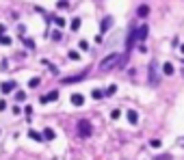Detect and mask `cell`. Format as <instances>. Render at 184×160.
<instances>
[{
	"instance_id": "1",
	"label": "cell",
	"mask_w": 184,
	"mask_h": 160,
	"mask_svg": "<svg viewBox=\"0 0 184 160\" xmlns=\"http://www.w3.org/2000/svg\"><path fill=\"white\" fill-rule=\"evenodd\" d=\"M119 61H121V54L119 52H110L108 56H104L100 61V69L102 72H110V69H115V67L119 65Z\"/></svg>"
},
{
	"instance_id": "2",
	"label": "cell",
	"mask_w": 184,
	"mask_h": 160,
	"mask_svg": "<svg viewBox=\"0 0 184 160\" xmlns=\"http://www.w3.org/2000/svg\"><path fill=\"white\" fill-rule=\"evenodd\" d=\"M76 128H78V134L82 136V139H89V136L93 134V128H91V123H89L87 119H80Z\"/></svg>"
},
{
	"instance_id": "3",
	"label": "cell",
	"mask_w": 184,
	"mask_h": 160,
	"mask_svg": "<svg viewBox=\"0 0 184 160\" xmlns=\"http://www.w3.org/2000/svg\"><path fill=\"white\" fill-rule=\"evenodd\" d=\"M132 33H134V39H136V41H139V43H143V41L147 39V33H150V28H147V24H141L139 28H134Z\"/></svg>"
},
{
	"instance_id": "4",
	"label": "cell",
	"mask_w": 184,
	"mask_h": 160,
	"mask_svg": "<svg viewBox=\"0 0 184 160\" xmlns=\"http://www.w3.org/2000/svg\"><path fill=\"white\" fill-rule=\"evenodd\" d=\"M56 100H59V91H50V93L39 98V104H48V102H56Z\"/></svg>"
},
{
	"instance_id": "5",
	"label": "cell",
	"mask_w": 184,
	"mask_h": 160,
	"mask_svg": "<svg viewBox=\"0 0 184 160\" xmlns=\"http://www.w3.org/2000/svg\"><path fill=\"white\" fill-rule=\"evenodd\" d=\"M87 78V72H82V74H78V76H67V78H63L61 82L63 84H72V82H80V80H85Z\"/></svg>"
},
{
	"instance_id": "6",
	"label": "cell",
	"mask_w": 184,
	"mask_h": 160,
	"mask_svg": "<svg viewBox=\"0 0 184 160\" xmlns=\"http://www.w3.org/2000/svg\"><path fill=\"white\" fill-rule=\"evenodd\" d=\"M126 117H128V121H130L132 126H136V123H139V112H136L134 108H130V110H126Z\"/></svg>"
},
{
	"instance_id": "7",
	"label": "cell",
	"mask_w": 184,
	"mask_h": 160,
	"mask_svg": "<svg viewBox=\"0 0 184 160\" xmlns=\"http://www.w3.org/2000/svg\"><path fill=\"white\" fill-rule=\"evenodd\" d=\"M15 82L13 80H7V82H2V84H0V91H2V93H11V91H15Z\"/></svg>"
},
{
	"instance_id": "8",
	"label": "cell",
	"mask_w": 184,
	"mask_h": 160,
	"mask_svg": "<svg viewBox=\"0 0 184 160\" xmlns=\"http://www.w3.org/2000/svg\"><path fill=\"white\" fill-rule=\"evenodd\" d=\"M70 102H72L74 106H82V104H85V95H82V93H72V95H70Z\"/></svg>"
},
{
	"instance_id": "9",
	"label": "cell",
	"mask_w": 184,
	"mask_h": 160,
	"mask_svg": "<svg viewBox=\"0 0 184 160\" xmlns=\"http://www.w3.org/2000/svg\"><path fill=\"white\" fill-rule=\"evenodd\" d=\"M156 67H158L156 63H152V65H150V84H152V87H156V84H158V78H156Z\"/></svg>"
},
{
	"instance_id": "10",
	"label": "cell",
	"mask_w": 184,
	"mask_h": 160,
	"mask_svg": "<svg viewBox=\"0 0 184 160\" xmlns=\"http://www.w3.org/2000/svg\"><path fill=\"white\" fill-rule=\"evenodd\" d=\"M113 22H115V20H113L110 15H106V17L102 20V24H100V30H102V33H106V30H108V28L113 26Z\"/></svg>"
},
{
	"instance_id": "11",
	"label": "cell",
	"mask_w": 184,
	"mask_h": 160,
	"mask_svg": "<svg viewBox=\"0 0 184 160\" xmlns=\"http://www.w3.org/2000/svg\"><path fill=\"white\" fill-rule=\"evenodd\" d=\"M41 134H43V141H54V139H56V134H54V130H52V128H45Z\"/></svg>"
},
{
	"instance_id": "12",
	"label": "cell",
	"mask_w": 184,
	"mask_h": 160,
	"mask_svg": "<svg viewBox=\"0 0 184 160\" xmlns=\"http://www.w3.org/2000/svg\"><path fill=\"white\" fill-rule=\"evenodd\" d=\"M134 41H136V39H134V33H130V35H128V39H126V52H130V50H132Z\"/></svg>"
},
{
	"instance_id": "13",
	"label": "cell",
	"mask_w": 184,
	"mask_h": 160,
	"mask_svg": "<svg viewBox=\"0 0 184 160\" xmlns=\"http://www.w3.org/2000/svg\"><path fill=\"white\" fill-rule=\"evenodd\" d=\"M28 136H31L33 141H43V134L37 132V130H28Z\"/></svg>"
},
{
	"instance_id": "14",
	"label": "cell",
	"mask_w": 184,
	"mask_h": 160,
	"mask_svg": "<svg viewBox=\"0 0 184 160\" xmlns=\"http://www.w3.org/2000/svg\"><path fill=\"white\" fill-rule=\"evenodd\" d=\"M136 13H139V17H145V15L150 13V7H147V5H141V7H139V11H136Z\"/></svg>"
},
{
	"instance_id": "15",
	"label": "cell",
	"mask_w": 184,
	"mask_h": 160,
	"mask_svg": "<svg viewBox=\"0 0 184 160\" xmlns=\"http://www.w3.org/2000/svg\"><path fill=\"white\" fill-rule=\"evenodd\" d=\"M163 72H165L167 76H171L175 69H173V65H171V63H165V65H163Z\"/></svg>"
},
{
	"instance_id": "16",
	"label": "cell",
	"mask_w": 184,
	"mask_h": 160,
	"mask_svg": "<svg viewBox=\"0 0 184 160\" xmlns=\"http://www.w3.org/2000/svg\"><path fill=\"white\" fill-rule=\"evenodd\" d=\"M91 95H93L96 100H102V98H104V91H102V89H96V91H93Z\"/></svg>"
},
{
	"instance_id": "17",
	"label": "cell",
	"mask_w": 184,
	"mask_h": 160,
	"mask_svg": "<svg viewBox=\"0 0 184 160\" xmlns=\"http://www.w3.org/2000/svg\"><path fill=\"white\" fill-rule=\"evenodd\" d=\"M80 28V17H74L72 20V30H78Z\"/></svg>"
},
{
	"instance_id": "18",
	"label": "cell",
	"mask_w": 184,
	"mask_h": 160,
	"mask_svg": "<svg viewBox=\"0 0 184 160\" xmlns=\"http://www.w3.org/2000/svg\"><path fill=\"white\" fill-rule=\"evenodd\" d=\"M152 160H171V154H160V156H154Z\"/></svg>"
},
{
	"instance_id": "19",
	"label": "cell",
	"mask_w": 184,
	"mask_h": 160,
	"mask_svg": "<svg viewBox=\"0 0 184 160\" xmlns=\"http://www.w3.org/2000/svg\"><path fill=\"white\" fill-rule=\"evenodd\" d=\"M115 91H117V84H110V87H108V89L104 91V95H113Z\"/></svg>"
},
{
	"instance_id": "20",
	"label": "cell",
	"mask_w": 184,
	"mask_h": 160,
	"mask_svg": "<svg viewBox=\"0 0 184 160\" xmlns=\"http://www.w3.org/2000/svg\"><path fill=\"white\" fill-rule=\"evenodd\" d=\"M39 82H41L39 78H31V82H28V87H31V89H37V87H39Z\"/></svg>"
},
{
	"instance_id": "21",
	"label": "cell",
	"mask_w": 184,
	"mask_h": 160,
	"mask_svg": "<svg viewBox=\"0 0 184 160\" xmlns=\"http://www.w3.org/2000/svg\"><path fill=\"white\" fill-rule=\"evenodd\" d=\"M150 145L156 149V147H160V145H163V141H160V139H152V141H150Z\"/></svg>"
},
{
	"instance_id": "22",
	"label": "cell",
	"mask_w": 184,
	"mask_h": 160,
	"mask_svg": "<svg viewBox=\"0 0 184 160\" xmlns=\"http://www.w3.org/2000/svg\"><path fill=\"white\" fill-rule=\"evenodd\" d=\"M15 98H17V102H24V100H26V93H24V91H17Z\"/></svg>"
},
{
	"instance_id": "23",
	"label": "cell",
	"mask_w": 184,
	"mask_h": 160,
	"mask_svg": "<svg viewBox=\"0 0 184 160\" xmlns=\"http://www.w3.org/2000/svg\"><path fill=\"white\" fill-rule=\"evenodd\" d=\"M119 115H121V110H119V108H115V110L110 112V117H113V119H119Z\"/></svg>"
},
{
	"instance_id": "24",
	"label": "cell",
	"mask_w": 184,
	"mask_h": 160,
	"mask_svg": "<svg viewBox=\"0 0 184 160\" xmlns=\"http://www.w3.org/2000/svg\"><path fill=\"white\" fill-rule=\"evenodd\" d=\"M0 43L2 45H11V37H0Z\"/></svg>"
},
{
	"instance_id": "25",
	"label": "cell",
	"mask_w": 184,
	"mask_h": 160,
	"mask_svg": "<svg viewBox=\"0 0 184 160\" xmlns=\"http://www.w3.org/2000/svg\"><path fill=\"white\" fill-rule=\"evenodd\" d=\"M67 56H70L72 61H78V59H80V54H78V52H74V50H72L70 54H67Z\"/></svg>"
},
{
	"instance_id": "26",
	"label": "cell",
	"mask_w": 184,
	"mask_h": 160,
	"mask_svg": "<svg viewBox=\"0 0 184 160\" xmlns=\"http://www.w3.org/2000/svg\"><path fill=\"white\" fill-rule=\"evenodd\" d=\"M61 37H63L61 30H54V33H52V39H54V41H61Z\"/></svg>"
},
{
	"instance_id": "27",
	"label": "cell",
	"mask_w": 184,
	"mask_h": 160,
	"mask_svg": "<svg viewBox=\"0 0 184 160\" xmlns=\"http://www.w3.org/2000/svg\"><path fill=\"white\" fill-rule=\"evenodd\" d=\"M24 43H26V48H31V50L35 48V41L33 39H24Z\"/></svg>"
},
{
	"instance_id": "28",
	"label": "cell",
	"mask_w": 184,
	"mask_h": 160,
	"mask_svg": "<svg viewBox=\"0 0 184 160\" xmlns=\"http://www.w3.org/2000/svg\"><path fill=\"white\" fill-rule=\"evenodd\" d=\"M54 22H56V26H63V24H65V20H63V17H56Z\"/></svg>"
},
{
	"instance_id": "29",
	"label": "cell",
	"mask_w": 184,
	"mask_h": 160,
	"mask_svg": "<svg viewBox=\"0 0 184 160\" xmlns=\"http://www.w3.org/2000/svg\"><path fill=\"white\" fill-rule=\"evenodd\" d=\"M87 48H89V43H87V41L82 39V41H80V50H87Z\"/></svg>"
},
{
	"instance_id": "30",
	"label": "cell",
	"mask_w": 184,
	"mask_h": 160,
	"mask_svg": "<svg viewBox=\"0 0 184 160\" xmlns=\"http://www.w3.org/2000/svg\"><path fill=\"white\" fill-rule=\"evenodd\" d=\"M5 108H7V102H5V100H2V102H0V112H2V110H5Z\"/></svg>"
},
{
	"instance_id": "31",
	"label": "cell",
	"mask_w": 184,
	"mask_h": 160,
	"mask_svg": "<svg viewBox=\"0 0 184 160\" xmlns=\"http://www.w3.org/2000/svg\"><path fill=\"white\" fill-rule=\"evenodd\" d=\"M180 52H182V54H184V43H182V45H180Z\"/></svg>"
},
{
	"instance_id": "32",
	"label": "cell",
	"mask_w": 184,
	"mask_h": 160,
	"mask_svg": "<svg viewBox=\"0 0 184 160\" xmlns=\"http://www.w3.org/2000/svg\"><path fill=\"white\" fill-rule=\"evenodd\" d=\"M180 147H184V139H182V141H180Z\"/></svg>"
}]
</instances>
